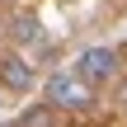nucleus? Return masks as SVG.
I'll return each mask as SVG.
<instances>
[{
    "label": "nucleus",
    "instance_id": "obj_3",
    "mask_svg": "<svg viewBox=\"0 0 127 127\" xmlns=\"http://www.w3.org/2000/svg\"><path fill=\"white\" fill-rule=\"evenodd\" d=\"M33 85H38L33 61L19 57V52H0V90H5V94H28Z\"/></svg>",
    "mask_w": 127,
    "mask_h": 127
},
{
    "label": "nucleus",
    "instance_id": "obj_8",
    "mask_svg": "<svg viewBox=\"0 0 127 127\" xmlns=\"http://www.w3.org/2000/svg\"><path fill=\"white\" fill-rule=\"evenodd\" d=\"M0 127H14V123H0Z\"/></svg>",
    "mask_w": 127,
    "mask_h": 127
},
{
    "label": "nucleus",
    "instance_id": "obj_7",
    "mask_svg": "<svg viewBox=\"0 0 127 127\" xmlns=\"http://www.w3.org/2000/svg\"><path fill=\"white\" fill-rule=\"evenodd\" d=\"M118 52H127V42H123V47H118Z\"/></svg>",
    "mask_w": 127,
    "mask_h": 127
},
{
    "label": "nucleus",
    "instance_id": "obj_4",
    "mask_svg": "<svg viewBox=\"0 0 127 127\" xmlns=\"http://www.w3.org/2000/svg\"><path fill=\"white\" fill-rule=\"evenodd\" d=\"M61 118H66V113H57L52 104H28L14 127H61Z\"/></svg>",
    "mask_w": 127,
    "mask_h": 127
},
{
    "label": "nucleus",
    "instance_id": "obj_5",
    "mask_svg": "<svg viewBox=\"0 0 127 127\" xmlns=\"http://www.w3.org/2000/svg\"><path fill=\"white\" fill-rule=\"evenodd\" d=\"M14 33H19V38H38V24H33V19H19Z\"/></svg>",
    "mask_w": 127,
    "mask_h": 127
},
{
    "label": "nucleus",
    "instance_id": "obj_1",
    "mask_svg": "<svg viewBox=\"0 0 127 127\" xmlns=\"http://www.w3.org/2000/svg\"><path fill=\"white\" fill-rule=\"evenodd\" d=\"M94 85H85L71 66H61V71H52L47 80H42V104H52L57 113H85V108H94Z\"/></svg>",
    "mask_w": 127,
    "mask_h": 127
},
{
    "label": "nucleus",
    "instance_id": "obj_6",
    "mask_svg": "<svg viewBox=\"0 0 127 127\" xmlns=\"http://www.w3.org/2000/svg\"><path fill=\"white\" fill-rule=\"evenodd\" d=\"M118 99H123V104H127V85H123V90H118Z\"/></svg>",
    "mask_w": 127,
    "mask_h": 127
},
{
    "label": "nucleus",
    "instance_id": "obj_2",
    "mask_svg": "<svg viewBox=\"0 0 127 127\" xmlns=\"http://www.w3.org/2000/svg\"><path fill=\"white\" fill-rule=\"evenodd\" d=\"M118 61H123V52H118V47H85V52L75 57V66H71V71H75L85 85H94V90H99V85H113V80H118Z\"/></svg>",
    "mask_w": 127,
    "mask_h": 127
}]
</instances>
